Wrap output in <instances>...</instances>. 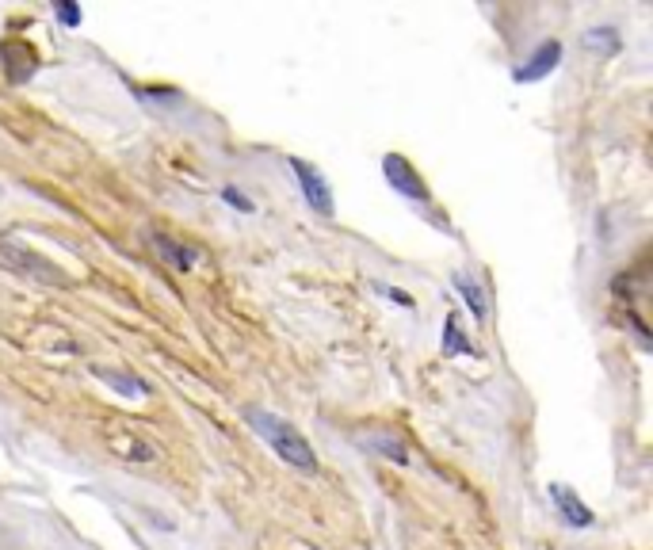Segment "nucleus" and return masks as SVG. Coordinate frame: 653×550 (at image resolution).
<instances>
[{"mask_svg":"<svg viewBox=\"0 0 653 550\" xmlns=\"http://www.w3.org/2000/svg\"><path fill=\"white\" fill-rule=\"evenodd\" d=\"M383 294H386V299H393V302H398V306L413 310V294H405V290H398V287H383Z\"/></svg>","mask_w":653,"mask_h":550,"instance_id":"obj_16","label":"nucleus"},{"mask_svg":"<svg viewBox=\"0 0 653 550\" xmlns=\"http://www.w3.org/2000/svg\"><path fill=\"white\" fill-rule=\"evenodd\" d=\"M54 15H57V24L69 27V31H73V27H81V19H85L81 8H77V5H62V0L54 5Z\"/></svg>","mask_w":653,"mask_h":550,"instance_id":"obj_14","label":"nucleus"},{"mask_svg":"<svg viewBox=\"0 0 653 550\" xmlns=\"http://www.w3.org/2000/svg\"><path fill=\"white\" fill-rule=\"evenodd\" d=\"M291 168H294V176H299V188L306 195V203L318 210L321 219H336V203H332V188L325 180V172L318 165L302 161V157H291Z\"/></svg>","mask_w":653,"mask_h":550,"instance_id":"obj_3","label":"nucleus"},{"mask_svg":"<svg viewBox=\"0 0 653 550\" xmlns=\"http://www.w3.org/2000/svg\"><path fill=\"white\" fill-rule=\"evenodd\" d=\"M222 199H226L230 207H237L241 214H249V210H252V203L245 199V191H241V188H233V184H226V188H222Z\"/></svg>","mask_w":653,"mask_h":550,"instance_id":"obj_15","label":"nucleus"},{"mask_svg":"<svg viewBox=\"0 0 653 550\" xmlns=\"http://www.w3.org/2000/svg\"><path fill=\"white\" fill-rule=\"evenodd\" d=\"M454 290L463 294V302L470 306V313H474L478 321H485V318H489V299H485V290H482L478 283H474V280H466V275H454Z\"/></svg>","mask_w":653,"mask_h":550,"instance_id":"obj_12","label":"nucleus"},{"mask_svg":"<svg viewBox=\"0 0 653 550\" xmlns=\"http://www.w3.org/2000/svg\"><path fill=\"white\" fill-rule=\"evenodd\" d=\"M245 421H249V428H252L256 436H260L287 466L302 470V474H313V470H318V455H313L310 440H306L291 421L275 417L271 409H245Z\"/></svg>","mask_w":653,"mask_h":550,"instance_id":"obj_1","label":"nucleus"},{"mask_svg":"<svg viewBox=\"0 0 653 550\" xmlns=\"http://www.w3.org/2000/svg\"><path fill=\"white\" fill-rule=\"evenodd\" d=\"M0 260H5L12 271H19V275H27V280H35V283H46V287H73V280H69V275L57 268L54 260H46L43 252H35V249L19 245V241H12V238H0Z\"/></svg>","mask_w":653,"mask_h":550,"instance_id":"obj_2","label":"nucleus"},{"mask_svg":"<svg viewBox=\"0 0 653 550\" xmlns=\"http://www.w3.org/2000/svg\"><path fill=\"white\" fill-rule=\"evenodd\" d=\"M585 46L588 50H600V54H616L619 50V35L611 27H588L585 31Z\"/></svg>","mask_w":653,"mask_h":550,"instance_id":"obj_13","label":"nucleus"},{"mask_svg":"<svg viewBox=\"0 0 653 550\" xmlns=\"http://www.w3.org/2000/svg\"><path fill=\"white\" fill-rule=\"evenodd\" d=\"M107 447L115 451V455L130 459V463H134V455H138V463H157V447L146 443L142 436H134V432H111V436H107Z\"/></svg>","mask_w":653,"mask_h":550,"instance_id":"obj_8","label":"nucleus"},{"mask_svg":"<svg viewBox=\"0 0 653 550\" xmlns=\"http://www.w3.org/2000/svg\"><path fill=\"white\" fill-rule=\"evenodd\" d=\"M558 62H562V43H558V38H546V43H543L536 54H531L524 66H516V73H512V76H516V85L543 81L546 73L558 69Z\"/></svg>","mask_w":653,"mask_h":550,"instance_id":"obj_5","label":"nucleus"},{"mask_svg":"<svg viewBox=\"0 0 653 550\" xmlns=\"http://www.w3.org/2000/svg\"><path fill=\"white\" fill-rule=\"evenodd\" d=\"M550 501H554V508L562 513V520H566L569 527H577V532H581V527H592V520H597V516H592V508H588L577 494H573L569 485H550Z\"/></svg>","mask_w":653,"mask_h":550,"instance_id":"obj_7","label":"nucleus"},{"mask_svg":"<svg viewBox=\"0 0 653 550\" xmlns=\"http://www.w3.org/2000/svg\"><path fill=\"white\" fill-rule=\"evenodd\" d=\"M440 348H444L447 360H454V356H478V351H474V344L463 337L459 313H447V318H444V341H440Z\"/></svg>","mask_w":653,"mask_h":550,"instance_id":"obj_10","label":"nucleus"},{"mask_svg":"<svg viewBox=\"0 0 653 550\" xmlns=\"http://www.w3.org/2000/svg\"><path fill=\"white\" fill-rule=\"evenodd\" d=\"M360 447L371 451L379 459H390L393 466H409V447L402 436H393L390 428H379V432H360Z\"/></svg>","mask_w":653,"mask_h":550,"instance_id":"obj_6","label":"nucleus"},{"mask_svg":"<svg viewBox=\"0 0 653 550\" xmlns=\"http://www.w3.org/2000/svg\"><path fill=\"white\" fill-rule=\"evenodd\" d=\"M383 176H386V184H390L393 191L405 195V199L428 203V188H424V180H421V172L413 168L402 153H386V157H383Z\"/></svg>","mask_w":653,"mask_h":550,"instance_id":"obj_4","label":"nucleus"},{"mask_svg":"<svg viewBox=\"0 0 653 550\" xmlns=\"http://www.w3.org/2000/svg\"><path fill=\"white\" fill-rule=\"evenodd\" d=\"M153 238V245H157V252L176 268V271H191L195 264H199V252H195L191 245H180V241H172V238H165V233H149Z\"/></svg>","mask_w":653,"mask_h":550,"instance_id":"obj_9","label":"nucleus"},{"mask_svg":"<svg viewBox=\"0 0 653 550\" xmlns=\"http://www.w3.org/2000/svg\"><path fill=\"white\" fill-rule=\"evenodd\" d=\"M92 375L107 382L111 390H118L123 398H146L149 394V386L142 379H134V375H123V371H104V367H92Z\"/></svg>","mask_w":653,"mask_h":550,"instance_id":"obj_11","label":"nucleus"}]
</instances>
